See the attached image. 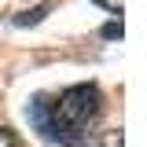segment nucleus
Listing matches in <instances>:
<instances>
[{"instance_id":"7ed1b4c3","label":"nucleus","mask_w":147,"mask_h":147,"mask_svg":"<svg viewBox=\"0 0 147 147\" xmlns=\"http://www.w3.org/2000/svg\"><path fill=\"white\" fill-rule=\"evenodd\" d=\"M125 144V136H121V129L118 132H99V136H92L85 147H121Z\"/></svg>"},{"instance_id":"f257e3e1","label":"nucleus","mask_w":147,"mask_h":147,"mask_svg":"<svg viewBox=\"0 0 147 147\" xmlns=\"http://www.w3.org/2000/svg\"><path fill=\"white\" fill-rule=\"evenodd\" d=\"M103 110H107V99H103L99 85L85 81V85L63 88L59 96H48V92L33 96V103L26 107V118H30L52 144L85 147L92 140L96 125L103 121Z\"/></svg>"},{"instance_id":"20e7f679","label":"nucleus","mask_w":147,"mask_h":147,"mask_svg":"<svg viewBox=\"0 0 147 147\" xmlns=\"http://www.w3.org/2000/svg\"><path fill=\"white\" fill-rule=\"evenodd\" d=\"M0 147H18V136L7 125H0Z\"/></svg>"},{"instance_id":"423d86ee","label":"nucleus","mask_w":147,"mask_h":147,"mask_svg":"<svg viewBox=\"0 0 147 147\" xmlns=\"http://www.w3.org/2000/svg\"><path fill=\"white\" fill-rule=\"evenodd\" d=\"M96 4H103L107 11H114V15H121V0H96Z\"/></svg>"},{"instance_id":"f03ea898","label":"nucleus","mask_w":147,"mask_h":147,"mask_svg":"<svg viewBox=\"0 0 147 147\" xmlns=\"http://www.w3.org/2000/svg\"><path fill=\"white\" fill-rule=\"evenodd\" d=\"M48 11H52V4H40V7H33V11H18V15H15V26H37Z\"/></svg>"},{"instance_id":"39448f33","label":"nucleus","mask_w":147,"mask_h":147,"mask_svg":"<svg viewBox=\"0 0 147 147\" xmlns=\"http://www.w3.org/2000/svg\"><path fill=\"white\" fill-rule=\"evenodd\" d=\"M99 33L107 37V40H114V37H121V18H118V22H107V26H103Z\"/></svg>"}]
</instances>
